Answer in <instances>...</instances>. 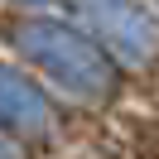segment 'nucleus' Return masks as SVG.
<instances>
[{
    "instance_id": "obj_1",
    "label": "nucleus",
    "mask_w": 159,
    "mask_h": 159,
    "mask_svg": "<svg viewBox=\"0 0 159 159\" xmlns=\"http://www.w3.org/2000/svg\"><path fill=\"white\" fill-rule=\"evenodd\" d=\"M125 159H159V140H135Z\"/></svg>"
}]
</instances>
